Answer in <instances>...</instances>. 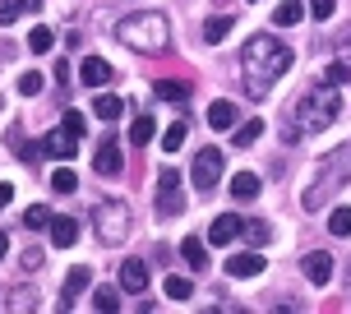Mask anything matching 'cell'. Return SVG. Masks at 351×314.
<instances>
[{
  "mask_svg": "<svg viewBox=\"0 0 351 314\" xmlns=\"http://www.w3.org/2000/svg\"><path fill=\"white\" fill-rule=\"evenodd\" d=\"M342 116V97H337V84H315L310 93H300L296 102V121L305 130H324Z\"/></svg>",
  "mask_w": 351,
  "mask_h": 314,
  "instance_id": "obj_4",
  "label": "cell"
},
{
  "mask_svg": "<svg viewBox=\"0 0 351 314\" xmlns=\"http://www.w3.org/2000/svg\"><path fill=\"white\" fill-rule=\"evenodd\" d=\"M180 143H185V125L176 121V125H167V134H162V148H167V153H176Z\"/></svg>",
  "mask_w": 351,
  "mask_h": 314,
  "instance_id": "obj_33",
  "label": "cell"
},
{
  "mask_svg": "<svg viewBox=\"0 0 351 314\" xmlns=\"http://www.w3.org/2000/svg\"><path fill=\"white\" fill-rule=\"evenodd\" d=\"M222 162H227V157L217 153V148H199V153H194V167H190V180L208 194L213 185L222 180Z\"/></svg>",
  "mask_w": 351,
  "mask_h": 314,
  "instance_id": "obj_6",
  "label": "cell"
},
{
  "mask_svg": "<svg viewBox=\"0 0 351 314\" xmlns=\"http://www.w3.org/2000/svg\"><path fill=\"white\" fill-rule=\"evenodd\" d=\"M74 134L70 130H65V125H60V130H51V134H47V139H42V153L47 157H60V162H65V157H74Z\"/></svg>",
  "mask_w": 351,
  "mask_h": 314,
  "instance_id": "obj_12",
  "label": "cell"
},
{
  "mask_svg": "<svg viewBox=\"0 0 351 314\" xmlns=\"http://www.w3.org/2000/svg\"><path fill=\"white\" fill-rule=\"evenodd\" d=\"M259 273H263L259 250H245V254H231L227 259V278H259Z\"/></svg>",
  "mask_w": 351,
  "mask_h": 314,
  "instance_id": "obj_11",
  "label": "cell"
},
{
  "mask_svg": "<svg viewBox=\"0 0 351 314\" xmlns=\"http://www.w3.org/2000/svg\"><path fill=\"white\" fill-rule=\"evenodd\" d=\"M134 227V213L125 199H102L97 208H93V231L102 236V245H121Z\"/></svg>",
  "mask_w": 351,
  "mask_h": 314,
  "instance_id": "obj_5",
  "label": "cell"
},
{
  "mask_svg": "<svg viewBox=\"0 0 351 314\" xmlns=\"http://www.w3.org/2000/svg\"><path fill=\"white\" fill-rule=\"evenodd\" d=\"M23 10H28V14H33V10H42V0H23Z\"/></svg>",
  "mask_w": 351,
  "mask_h": 314,
  "instance_id": "obj_44",
  "label": "cell"
},
{
  "mask_svg": "<svg viewBox=\"0 0 351 314\" xmlns=\"http://www.w3.org/2000/svg\"><path fill=\"white\" fill-rule=\"evenodd\" d=\"M93 310L116 314L121 310V291H116V287H97V291H93Z\"/></svg>",
  "mask_w": 351,
  "mask_h": 314,
  "instance_id": "obj_25",
  "label": "cell"
},
{
  "mask_svg": "<svg viewBox=\"0 0 351 314\" xmlns=\"http://www.w3.org/2000/svg\"><path fill=\"white\" fill-rule=\"evenodd\" d=\"M93 167H97V176H121V171H125L121 143H116V139H102V143H97V157H93Z\"/></svg>",
  "mask_w": 351,
  "mask_h": 314,
  "instance_id": "obj_9",
  "label": "cell"
},
{
  "mask_svg": "<svg viewBox=\"0 0 351 314\" xmlns=\"http://www.w3.org/2000/svg\"><path fill=\"white\" fill-rule=\"evenodd\" d=\"M23 268H42V250H23Z\"/></svg>",
  "mask_w": 351,
  "mask_h": 314,
  "instance_id": "obj_41",
  "label": "cell"
},
{
  "mask_svg": "<svg viewBox=\"0 0 351 314\" xmlns=\"http://www.w3.org/2000/svg\"><path fill=\"white\" fill-rule=\"evenodd\" d=\"M208 125L213 130H231V125H236V106L231 102H213L208 106Z\"/></svg>",
  "mask_w": 351,
  "mask_h": 314,
  "instance_id": "obj_24",
  "label": "cell"
},
{
  "mask_svg": "<svg viewBox=\"0 0 351 314\" xmlns=\"http://www.w3.org/2000/svg\"><path fill=\"white\" fill-rule=\"evenodd\" d=\"M328 231H333V236H351V208H333L328 213Z\"/></svg>",
  "mask_w": 351,
  "mask_h": 314,
  "instance_id": "obj_30",
  "label": "cell"
},
{
  "mask_svg": "<svg viewBox=\"0 0 351 314\" xmlns=\"http://www.w3.org/2000/svg\"><path fill=\"white\" fill-rule=\"evenodd\" d=\"M5 254H10V236L0 231V259H5Z\"/></svg>",
  "mask_w": 351,
  "mask_h": 314,
  "instance_id": "obj_43",
  "label": "cell"
},
{
  "mask_svg": "<svg viewBox=\"0 0 351 314\" xmlns=\"http://www.w3.org/2000/svg\"><path fill=\"white\" fill-rule=\"evenodd\" d=\"M116 282H121V291H130V296H143V291H148V263L143 259H125L121 273H116Z\"/></svg>",
  "mask_w": 351,
  "mask_h": 314,
  "instance_id": "obj_7",
  "label": "cell"
},
{
  "mask_svg": "<svg viewBox=\"0 0 351 314\" xmlns=\"http://www.w3.org/2000/svg\"><path fill=\"white\" fill-rule=\"evenodd\" d=\"M180 213H185L180 185H158V217H180Z\"/></svg>",
  "mask_w": 351,
  "mask_h": 314,
  "instance_id": "obj_15",
  "label": "cell"
},
{
  "mask_svg": "<svg viewBox=\"0 0 351 314\" xmlns=\"http://www.w3.org/2000/svg\"><path fill=\"white\" fill-rule=\"evenodd\" d=\"M47 231H51V241L60 245V250H70V245L79 241V222H74V217H51V227H47Z\"/></svg>",
  "mask_w": 351,
  "mask_h": 314,
  "instance_id": "obj_17",
  "label": "cell"
},
{
  "mask_svg": "<svg viewBox=\"0 0 351 314\" xmlns=\"http://www.w3.org/2000/svg\"><path fill=\"white\" fill-rule=\"evenodd\" d=\"M300 19H305V5H296V0H282L278 10H273V23L278 28H296Z\"/></svg>",
  "mask_w": 351,
  "mask_h": 314,
  "instance_id": "obj_19",
  "label": "cell"
},
{
  "mask_svg": "<svg viewBox=\"0 0 351 314\" xmlns=\"http://www.w3.org/2000/svg\"><path fill=\"white\" fill-rule=\"evenodd\" d=\"M42 84H47V79H42V74H23V79H19V93H23V97H37V93H42Z\"/></svg>",
  "mask_w": 351,
  "mask_h": 314,
  "instance_id": "obj_37",
  "label": "cell"
},
{
  "mask_svg": "<svg viewBox=\"0 0 351 314\" xmlns=\"http://www.w3.org/2000/svg\"><path fill=\"white\" fill-rule=\"evenodd\" d=\"M10 300H14V305H10V310H33V291H10Z\"/></svg>",
  "mask_w": 351,
  "mask_h": 314,
  "instance_id": "obj_38",
  "label": "cell"
},
{
  "mask_svg": "<svg viewBox=\"0 0 351 314\" xmlns=\"http://www.w3.org/2000/svg\"><path fill=\"white\" fill-rule=\"evenodd\" d=\"M14 148H19V157H23V162H37V157H42V143H23V139H19Z\"/></svg>",
  "mask_w": 351,
  "mask_h": 314,
  "instance_id": "obj_39",
  "label": "cell"
},
{
  "mask_svg": "<svg viewBox=\"0 0 351 314\" xmlns=\"http://www.w3.org/2000/svg\"><path fill=\"white\" fill-rule=\"evenodd\" d=\"M291 60H296V51H291V47H282L278 37H268V33L250 37L245 47H241V70H245L250 97L263 102V97H268V84L291 70Z\"/></svg>",
  "mask_w": 351,
  "mask_h": 314,
  "instance_id": "obj_1",
  "label": "cell"
},
{
  "mask_svg": "<svg viewBox=\"0 0 351 314\" xmlns=\"http://www.w3.org/2000/svg\"><path fill=\"white\" fill-rule=\"evenodd\" d=\"M116 42H125L130 51H139V56H158L171 47V23L158 10H139V14L116 23Z\"/></svg>",
  "mask_w": 351,
  "mask_h": 314,
  "instance_id": "obj_2",
  "label": "cell"
},
{
  "mask_svg": "<svg viewBox=\"0 0 351 314\" xmlns=\"http://www.w3.org/2000/svg\"><path fill=\"white\" fill-rule=\"evenodd\" d=\"M231 28H236V19H231V14L208 19V23H204V42H208V47H217V42H222V37H227Z\"/></svg>",
  "mask_w": 351,
  "mask_h": 314,
  "instance_id": "obj_21",
  "label": "cell"
},
{
  "mask_svg": "<svg viewBox=\"0 0 351 314\" xmlns=\"http://www.w3.org/2000/svg\"><path fill=\"white\" fill-rule=\"evenodd\" d=\"M153 134H158V121H153V116H139V121L130 125V143H134V148L153 143Z\"/></svg>",
  "mask_w": 351,
  "mask_h": 314,
  "instance_id": "obj_23",
  "label": "cell"
},
{
  "mask_svg": "<svg viewBox=\"0 0 351 314\" xmlns=\"http://www.w3.org/2000/svg\"><path fill=\"white\" fill-rule=\"evenodd\" d=\"M259 134H263V121H245L241 130H236V148H250Z\"/></svg>",
  "mask_w": 351,
  "mask_h": 314,
  "instance_id": "obj_31",
  "label": "cell"
},
{
  "mask_svg": "<svg viewBox=\"0 0 351 314\" xmlns=\"http://www.w3.org/2000/svg\"><path fill=\"white\" fill-rule=\"evenodd\" d=\"M300 268H305V282H315V287H328L333 282V254H324V250H310Z\"/></svg>",
  "mask_w": 351,
  "mask_h": 314,
  "instance_id": "obj_8",
  "label": "cell"
},
{
  "mask_svg": "<svg viewBox=\"0 0 351 314\" xmlns=\"http://www.w3.org/2000/svg\"><path fill=\"white\" fill-rule=\"evenodd\" d=\"M245 231V222L236 217V213H222V217H213V227H208V241L213 245H231L236 236Z\"/></svg>",
  "mask_w": 351,
  "mask_h": 314,
  "instance_id": "obj_10",
  "label": "cell"
},
{
  "mask_svg": "<svg viewBox=\"0 0 351 314\" xmlns=\"http://www.w3.org/2000/svg\"><path fill=\"white\" fill-rule=\"evenodd\" d=\"M19 14H28V10H23V0H0V23H5V28H10Z\"/></svg>",
  "mask_w": 351,
  "mask_h": 314,
  "instance_id": "obj_36",
  "label": "cell"
},
{
  "mask_svg": "<svg viewBox=\"0 0 351 314\" xmlns=\"http://www.w3.org/2000/svg\"><path fill=\"white\" fill-rule=\"evenodd\" d=\"M51 47H56V33H51V28H42V23H37L33 33H28V51L47 56V51H51Z\"/></svg>",
  "mask_w": 351,
  "mask_h": 314,
  "instance_id": "obj_26",
  "label": "cell"
},
{
  "mask_svg": "<svg viewBox=\"0 0 351 314\" xmlns=\"http://www.w3.org/2000/svg\"><path fill=\"white\" fill-rule=\"evenodd\" d=\"M241 236H245V241L254 245V250H263V245L273 241V231H268V222H245V231H241Z\"/></svg>",
  "mask_w": 351,
  "mask_h": 314,
  "instance_id": "obj_28",
  "label": "cell"
},
{
  "mask_svg": "<svg viewBox=\"0 0 351 314\" xmlns=\"http://www.w3.org/2000/svg\"><path fill=\"white\" fill-rule=\"evenodd\" d=\"M51 190H56V194H74V190H79V176H74L70 167H56V176H51Z\"/></svg>",
  "mask_w": 351,
  "mask_h": 314,
  "instance_id": "obj_27",
  "label": "cell"
},
{
  "mask_svg": "<svg viewBox=\"0 0 351 314\" xmlns=\"http://www.w3.org/2000/svg\"><path fill=\"white\" fill-rule=\"evenodd\" d=\"M333 5H337V0H310V10H315V19H328V14H333Z\"/></svg>",
  "mask_w": 351,
  "mask_h": 314,
  "instance_id": "obj_40",
  "label": "cell"
},
{
  "mask_svg": "<svg viewBox=\"0 0 351 314\" xmlns=\"http://www.w3.org/2000/svg\"><path fill=\"white\" fill-rule=\"evenodd\" d=\"M88 287H93V273H88V268H70V278H65V296H60V310H70Z\"/></svg>",
  "mask_w": 351,
  "mask_h": 314,
  "instance_id": "obj_13",
  "label": "cell"
},
{
  "mask_svg": "<svg viewBox=\"0 0 351 314\" xmlns=\"http://www.w3.org/2000/svg\"><path fill=\"white\" fill-rule=\"evenodd\" d=\"M347 176H351V143H347V148H337V153H328V162H324V171H319L315 180L305 185V194H300V204H305L310 213H319L324 204H328V199H333V190L342 185V180H347Z\"/></svg>",
  "mask_w": 351,
  "mask_h": 314,
  "instance_id": "obj_3",
  "label": "cell"
},
{
  "mask_svg": "<svg viewBox=\"0 0 351 314\" xmlns=\"http://www.w3.org/2000/svg\"><path fill=\"white\" fill-rule=\"evenodd\" d=\"M60 125H65V130H70L74 139H84V130H88V121H84V111H65V116H60Z\"/></svg>",
  "mask_w": 351,
  "mask_h": 314,
  "instance_id": "obj_34",
  "label": "cell"
},
{
  "mask_svg": "<svg viewBox=\"0 0 351 314\" xmlns=\"http://www.w3.org/2000/svg\"><path fill=\"white\" fill-rule=\"evenodd\" d=\"M231 199H241V204L259 199V176H254V171H236V176H231Z\"/></svg>",
  "mask_w": 351,
  "mask_h": 314,
  "instance_id": "obj_16",
  "label": "cell"
},
{
  "mask_svg": "<svg viewBox=\"0 0 351 314\" xmlns=\"http://www.w3.org/2000/svg\"><path fill=\"white\" fill-rule=\"evenodd\" d=\"M93 111H97V121H121L125 102H121V97H116V93H102V97L93 102Z\"/></svg>",
  "mask_w": 351,
  "mask_h": 314,
  "instance_id": "obj_22",
  "label": "cell"
},
{
  "mask_svg": "<svg viewBox=\"0 0 351 314\" xmlns=\"http://www.w3.org/2000/svg\"><path fill=\"white\" fill-rule=\"evenodd\" d=\"M23 227H33V231H42V227H51V213L42 208V204H33V208L23 213Z\"/></svg>",
  "mask_w": 351,
  "mask_h": 314,
  "instance_id": "obj_32",
  "label": "cell"
},
{
  "mask_svg": "<svg viewBox=\"0 0 351 314\" xmlns=\"http://www.w3.org/2000/svg\"><path fill=\"white\" fill-rule=\"evenodd\" d=\"M324 79H328V84H351V60H333Z\"/></svg>",
  "mask_w": 351,
  "mask_h": 314,
  "instance_id": "obj_35",
  "label": "cell"
},
{
  "mask_svg": "<svg viewBox=\"0 0 351 314\" xmlns=\"http://www.w3.org/2000/svg\"><path fill=\"white\" fill-rule=\"evenodd\" d=\"M167 296H171V300H190L194 296V282L190 278H176V273H171V278H167Z\"/></svg>",
  "mask_w": 351,
  "mask_h": 314,
  "instance_id": "obj_29",
  "label": "cell"
},
{
  "mask_svg": "<svg viewBox=\"0 0 351 314\" xmlns=\"http://www.w3.org/2000/svg\"><path fill=\"white\" fill-rule=\"evenodd\" d=\"M10 199H14V185H5V180H0V208H10Z\"/></svg>",
  "mask_w": 351,
  "mask_h": 314,
  "instance_id": "obj_42",
  "label": "cell"
},
{
  "mask_svg": "<svg viewBox=\"0 0 351 314\" xmlns=\"http://www.w3.org/2000/svg\"><path fill=\"white\" fill-rule=\"evenodd\" d=\"M79 79H84L88 88H102V84H111V65H106L102 56H88L84 65H79Z\"/></svg>",
  "mask_w": 351,
  "mask_h": 314,
  "instance_id": "obj_14",
  "label": "cell"
},
{
  "mask_svg": "<svg viewBox=\"0 0 351 314\" xmlns=\"http://www.w3.org/2000/svg\"><path fill=\"white\" fill-rule=\"evenodd\" d=\"M180 254H185L190 268H208V245L199 241V236H185V241H180Z\"/></svg>",
  "mask_w": 351,
  "mask_h": 314,
  "instance_id": "obj_18",
  "label": "cell"
},
{
  "mask_svg": "<svg viewBox=\"0 0 351 314\" xmlns=\"http://www.w3.org/2000/svg\"><path fill=\"white\" fill-rule=\"evenodd\" d=\"M153 93H158L162 102H185V97H190V84H180V79H158Z\"/></svg>",
  "mask_w": 351,
  "mask_h": 314,
  "instance_id": "obj_20",
  "label": "cell"
}]
</instances>
